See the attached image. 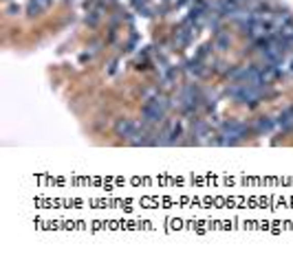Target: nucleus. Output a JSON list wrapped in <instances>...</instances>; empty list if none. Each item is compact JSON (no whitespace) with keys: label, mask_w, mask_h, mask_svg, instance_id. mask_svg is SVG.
Masks as SVG:
<instances>
[{"label":"nucleus","mask_w":293,"mask_h":257,"mask_svg":"<svg viewBox=\"0 0 293 257\" xmlns=\"http://www.w3.org/2000/svg\"><path fill=\"white\" fill-rule=\"evenodd\" d=\"M99 20H101V7H97V9L89 11V16H86V25H89V27H97Z\"/></svg>","instance_id":"obj_8"},{"label":"nucleus","mask_w":293,"mask_h":257,"mask_svg":"<svg viewBox=\"0 0 293 257\" xmlns=\"http://www.w3.org/2000/svg\"><path fill=\"white\" fill-rule=\"evenodd\" d=\"M135 132H137V128H135V123L130 121L128 116H121V119L115 121V134L119 136V138H126V141H130Z\"/></svg>","instance_id":"obj_3"},{"label":"nucleus","mask_w":293,"mask_h":257,"mask_svg":"<svg viewBox=\"0 0 293 257\" xmlns=\"http://www.w3.org/2000/svg\"><path fill=\"white\" fill-rule=\"evenodd\" d=\"M168 110V99L163 95H155L150 101H145V106L141 108V116L148 126H157L159 121H163Z\"/></svg>","instance_id":"obj_2"},{"label":"nucleus","mask_w":293,"mask_h":257,"mask_svg":"<svg viewBox=\"0 0 293 257\" xmlns=\"http://www.w3.org/2000/svg\"><path fill=\"white\" fill-rule=\"evenodd\" d=\"M20 13V5H9L7 7V16H18Z\"/></svg>","instance_id":"obj_9"},{"label":"nucleus","mask_w":293,"mask_h":257,"mask_svg":"<svg viewBox=\"0 0 293 257\" xmlns=\"http://www.w3.org/2000/svg\"><path fill=\"white\" fill-rule=\"evenodd\" d=\"M291 71H293V62H291Z\"/></svg>","instance_id":"obj_10"},{"label":"nucleus","mask_w":293,"mask_h":257,"mask_svg":"<svg viewBox=\"0 0 293 257\" xmlns=\"http://www.w3.org/2000/svg\"><path fill=\"white\" fill-rule=\"evenodd\" d=\"M291 44H293V38H291Z\"/></svg>","instance_id":"obj_11"},{"label":"nucleus","mask_w":293,"mask_h":257,"mask_svg":"<svg viewBox=\"0 0 293 257\" xmlns=\"http://www.w3.org/2000/svg\"><path fill=\"white\" fill-rule=\"evenodd\" d=\"M276 126H278V128H282V130H291V128H293V106L284 108L282 112L278 114Z\"/></svg>","instance_id":"obj_4"},{"label":"nucleus","mask_w":293,"mask_h":257,"mask_svg":"<svg viewBox=\"0 0 293 257\" xmlns=\"http://www.w3.org/2000/svg\"><path fill=\"white\" fill-rule=\"evenodd\" d=\"M274 126H276V121L271 119V116H260L254 126V132L256 134H269V132L274 130Z\"/></svg>","instance_id":"obj_5"},{"label":"nucleus","mask_w":293,"mask_h":257,"mask_svg":"<svg viewBox=\"0 0 293 257\" xmlns=\"http://www.w3.org/2000/svg\"><path fill=\"white\" fill-rule=\"evenodd\" d=\"M265 90L267 88H256L243 82H232V86L227 88V97H232L236 104H243V106H256L265 97Z\"/></svg>","instance_id":"obj_1"},{"label":"nucleus","mask_w":293,"mask_h":257,"mask_svg":"<svg viewBox=\"0 0 293 257\" xmlns=\"http://www.w3.org/2000/svg\"><path fill=\"white\" fill-rule=\"evenodd\" d=\"M51 7V0H31L27 7V13L29 16H40L42 11H47Z\"/></svg>","instance_id":"obj_6"},{"label":"nucleus","mask_w":293,"mask_h":257,"mask_svg":"<svg viewBox=\"0 0 293 257\" xmlns=\"http://www.w3.org/2000/svg\"><path fill=\"white\" fill-rule=\"evenodd\" d=\"M229 46H232V35H229V33H216L214 49H216V51H227Z\"/></svg>","instance_id":"obj_7"}]
</instances>
